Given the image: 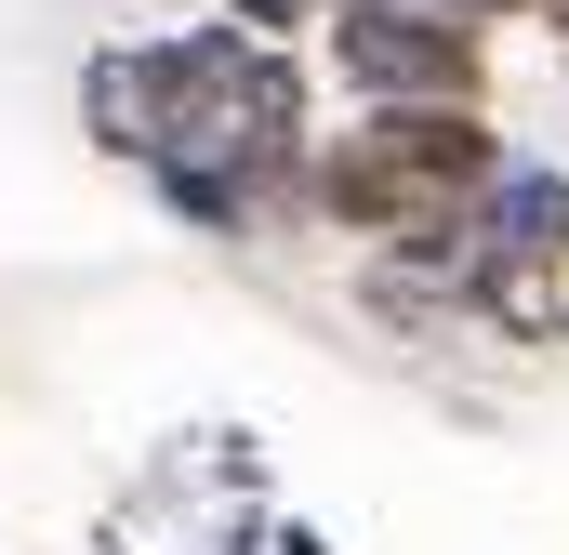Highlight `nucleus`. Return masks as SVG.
<instances>
[{
  "instance_id": "2",
  "label": "nucleus",
  "mask_w": 569,
  "mask_h": 555,
  "mask_svg": "<svg viewBox=\"0 0 569 555\" xmlns=\"http://www.w3.org/2000/svg\"><path fill=\"white\" fill-rule=\"evenodd\" d=\"M517 159L490 133V107H358L345 133L318 145L305 172V212L331 239H371L398 278L437 291H477V212Z\"/></svg>"
},
{
  "instance_id": "7",
  "label": "nucleus",
  "mask_w": 569,
  "mask_h": 555,
  "mask_svg": "<svg viewBox=\"0 0 569 555\" xmlns=\"http://www.w3.org/2000/svg\"><path fill=\"white\" fill-rule=\"evenodd\" d=\"M279 555H331V529L318 516H279Z\"/></svg>"
},
{
  "instance_id": "1",
  "label": "nucleus",
  "mask_w": 569,
  "mask_h": 555,
  "mask_svg": "<svg viewBox=\"0 0 569 555\" xmlns=\"http://www.w3.org/2000/svg\"><path fill=\"white\" fill-rule=\"evenodd\" d=\"M80 133H93V159L146 172L159 212L199 239H252V225L305 212V172L331 145L305 53L252 40L239 13L159 27V40H93L80 53Z\"/></svg>"
},
{
  "instance_id": "8",
  "label": "nucleus",
  "mask_w": 569,
  "mask_h": 555,
  "mask_svg": "<svg viewBox=\"0 0 569 555\" xmlns=\"http://www.w3.org/2000/svg\"><path fill=\"white\" fill-rule=\"evenodd\" d=\"M450 13H463V27H490V13H543V0H450Z\"/></svg>"
},
{
  "instance_id": "5",
  "label": "nucleus",
  "mask_w": 569,
  "mask_h": 555,
  "mask_svg": "<svg viewBox=\"0 0 569 555\" xmlns=\"http://www.w3.org/2000/svg\"><path fill=\"white\" fill-rule=\"evenodd\" d=\"M477 252L569 265V172H503V185H490V212H477Z\"/></svg>"
},
{
  "instance_id": "9",
  "label": "nucleus",
  "mask_w": 569,
  "mask_h": 555,
  "mask_svg": "<svg viewBox=\"0 0 569 555\" xmlns=\"http://www.w3.org/2000/svg\"><path fill=\"white\" fill-rule=\"evenodd\" d=\"M543 27H557V67H569V0H543Z\"/></svg>"
},
{
  "instance_id": "6",
  "label": "nucleus",
  "mask_w": 569,
  "mask_h": 555,
  "mask_svg": "<svg viewBox=\"0 0 569 555\" xmlns=\"http://www.w3.org/2000/svg\"><path fill=\"white\" fill-rule=\"evenodd\" d=\"M226 13H239V27H252V40H291V27H331V13H345V0H226Z\"/></svg>"
},
{
  "instance_id": "3",
  "label": "nucleus",
  "mask_w": 569,
  "mask_h": 555,
  "mask_svg": "<svg viewBox=\"0 0 569 555\" xmlns=\"http://www.w3.org/2000/svg\"><path fill=\"white\" fill-rule=\"evenodd\" d=\"M318 40L358 107H490V27H463L450 0H345Z\"/></svg>"
},
{
  "instance_id": "4",
  "label": "nucleus",
  "mask_w": 569,
  "mask_h": 555,
  "mask_svg": "<svg viewBox=\"0 0 569 555\" xmlns=\"http://www.w3.org/2000/svg\"><path fill=\"white\" fill-rule=\"evenodd\" d=\"M463 317H490L503 344H569V265H530V252H477V291Z\"/></svg>"
}]
</instances>
